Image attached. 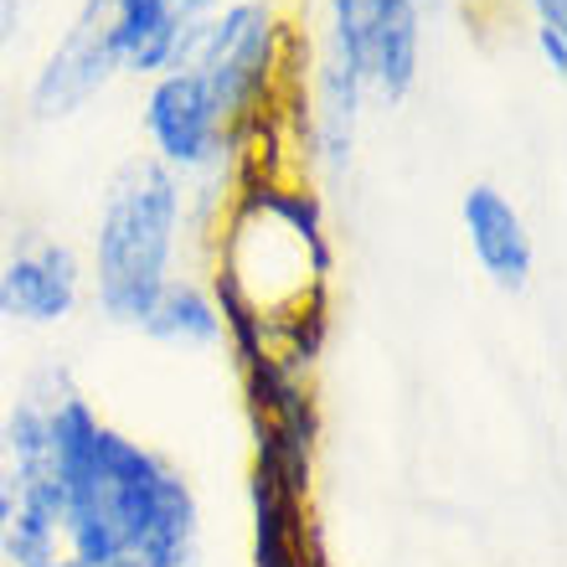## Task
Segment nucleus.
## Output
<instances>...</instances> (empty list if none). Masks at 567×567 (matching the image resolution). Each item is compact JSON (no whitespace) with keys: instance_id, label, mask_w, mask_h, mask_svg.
<instances>
[{"instance_id":"f257e3e1","label":"nucleus","mask_w":567,"mask_h":567,"mask_svg":"<svg viewBox=\"0 0 567 567\" xmlns=\"http://www.w3.org/2000/svg\"><path fill=\"white\" fill-rule=\"evenodd\" d=\"M47 433L89 567H192L202 516L176 464L109 429L78 392L47 398Z\"/></svg>"},{"instance_id":"f03ea898","label":"nucleus","mask_w":567,"mask_h":567,"mask_svg":"<svg viewBox=\"0 0 567 567\" xmlns=\"http://www.w3.org/2000/svg\"><path fill=\"white\" fill-rule=\"evenodd\" d=\"M181 227L176 176L161 161H130L109 186L104 217H99V305L120 326H145L150 305L171 284Z\"/></svg>"},{"instance_id":"7ed1b4c3","label":"nucleus","mask_w":567,"mask_h":567,"mask_svg":"<svg viewBox=\"0 0 567 567\" xmlns=\"http://www.w3.org/2000/svg\"><path fill=\"white\" fill-rule=\"evenodd\" d=\"M0 553L16 567H89L47 433V398L16 403L0 423Z\"/></svg>"},{"instance_id":"20e7f679","label":"nucleus","mask_w":567,"mask_h":567,"mask_svg":"<svg viewBox=\"0 0 567 567\" xmlns=\"http://www.w3.org/2000/svg\"><path fill=\"white\" fill-rule=\"evenodd\" d=\"M419 42H423V0H336V52L346 68L403 99L419 78Z\"/></svg>"},{"instance_id":"39448f33","label":"nucleus","mask_w":567,"mask_h":567,"mask_svg":"<svg viewBox=\"0 0 567 567\" xmlns=\"http://www.w3.org/2000/svg\"><path fill=\"white\" fill-rule=\"evenodd\" d=\"M181 68H196L207 78V89L217 93V109L223 120L233 124L238 114L254 109V99L264 93L269 83V68H274V16L269 6L258 0H238L207 21V31L196 37L192 58Z\"/></svg>"},{"instance_id":"423d86ee","label":"nucleus","mask_w":567,"mask_h":567,"mask_svg":"<svg viewBox=\"0 0 567 567\" xmlns=\"http://www.w3.org/2000/svg\"><path fill=\"white\" fill-rule=\"evenodd\" d=\"M310 495V454L258 444L254 470V522H258V567H326L320 537L305 516Z\"/></svg>"},{"instance_id":"0eeeda50","label":"nucleus","mask_w":567,"mask_h":567,"mask_svg":"<svg viewBox=\"0 0 567 567\" xmlns=\"http://www.w3.org/2000/svg\"><path fill=\"white\" fill-rule=\"evenodd\" d=\"M217 11L223 0H114V16H109L114 68L176 73Z\"/></svg>"},{"instance_id":"6e6552de","label":"nucleus","mask_w":567,"mask_h":567,"mask_svg":"<svg viewBox=\"0 0 567 567\" xmlns=\"http://www.w3.org/2000/svg\"><path fill=\"white\" fill-rule=\"evenodd\" d=\"M109 16H114V0H83L78 21L68 27L62 47L52 52V62L42 68L37 89H31V109L42 120L78 114L109 78L120 73L114 68V47H109Z\"/></svg>"},{"instance_id":"1a4fd4ad","label":"nucleus","mask_w":567,"mask_h":567,"mask_svg":"<svg viewBox=\"0 0 567 567\" xmlns=\"http://www.w3.org/2000/svg\"><path fill=\"white\" fill-rule=\"evenodd\" d=\"M145 124L150 140L171 165H212L223 155V109H217V93L207 89V78L196 68H176L155 83L145 104Z\"/></svg>"},{"instance_id":"9d476101","label":"nucleus","mask_w":567,"mask_h":567,"mask_svg":"<svg viewBox=\"0 0 567 567\" xmlns=\"http://www.w3.org/2000/svg\"><path fill=\"white\" fill-rule=\"evenodd\" d=\"M83 274H78L73 248L62 243H31L0 274V315L21 326H58L78 310Z\"/></svg>"},{"instance_id":"9b49d317","label":"nucleus","mask_w":567,"mask_h":567,"mask_svg":"<svg viewBox=\"0 0 567 567\" xmlns=\"http://www.w3.org/2000/svg\"><path fill=\"white\" fill-rule=\"evenodd\" d=\"M464 233L475 248L480 269L491 274L495 289H526L532 279V238H526L522 212L511 207L495 186H470L464 192Z\"/></svg>"},{"instance_id":"f8f14e48","label":"nucleus","mask_w":567,"mask_h":567,"mask_svg":"<svg viewBox=\"0 0 567 567\" xmlns=\"http://www.w3.org/2000/svg\"><path fill=\"white\" fill-rule=\"evenodd\" d=\"M145 336H155V341H171V346H212L217 336H223V315H217V305H212L196 284H165L161 299L150 305L145 315Z\"/></svg>"},{"instance_id":"ddd939ff","label":"nucleus","mask_w":567,"mask_h":567,"mask_svg":"<svg viewBox=\"0 0 567 567\" xmlns=\"http://www.w3.org/2000/svg\"><path fill=\"white\" fill-rule=\"evenodd\" d=\"M357 93L361 78L346 68V58L336 52L326 73V109H320V140H326L330 165H346L351 155V124H357Z\"/></svg>"},{"instance_id":"4468645a","label":"nucleus","mask_w":567,"mask_h":567,"mask_svg":"<svg viewBox=\"0 0 567 567\" xmlns=\"http://www.w3.org/2000/svg\"><path fill=\"white\" fill-rule=\"evenodd\" d=\"M537 42H542V52H547V62H553V73H563V68H567V42H563V31L537 27Z\"/></svg>"},{"instance_id":"2eb2a0df","label":"nucleus","mask_w":567,"mask_h":567,"mask_svg":"<svg viewBox=\"0 0 567 567\" xmlns=\"http://www.w3.org/2000/svg\"><path fill=\"white\" fill-rule=\"evenodd\" d=\"M532 6H537L542 27H553V31L567 27V0H532Z\"/></svg>"},{"instance_id":"dca6fc26","label":"nucleus","mask_w":567,"mask_h":567,"mask_svg":"<svg viewBox=\"0 0 567 567\" xmlns=\"http://www.w3.org/2000/svg\"><path fill=\"white\" fill-rule=\"evenodd\" d=\"M16 21H21V0H0V47L11 42Z\"/></svg>"}]
</instances>
